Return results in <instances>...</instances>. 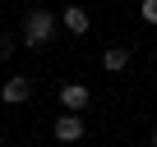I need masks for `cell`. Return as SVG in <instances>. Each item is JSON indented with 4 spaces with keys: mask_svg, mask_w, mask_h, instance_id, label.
<instances>
[{
    "mask_svg": "<svg viewBox=\"0 0 157 147\" xmlns=\"http://www.w3.org/2000/svg\"><path fill=\"white\" fill-rule=\"evenodd\" d=\"M56 28H60V19H56L51 9H42V5L28 9V14H23V46H28V51H42L46 41H56Z\"/></svg>",
    "mask_w": 157,
    "mask_h": 147,
    "instance_id": "cell-1",
    "label": "cell"
},
{
    "mask_svg": "<svg viewBox=\"0 0 157 147\" xmlns=\"http://www.w3.org/2000/svg\"><path fill=\"white\" fill-rule=\"evenodd\" d=\"M78 138H83V115L78 110L56 115V142H78Z\"/></svg>",
    "mask_w": 157,
    "mask_h": 147,
    "instance_id": "cell-2",
    "label": "cell"
},
{
    "mask_svg": "<svg viewBox=\"0 0 157 147\" xmlns=\"http://www.w3.org/2000/svg\"><path fill=\"white\" fill-rule=\"evenodd\" d=\"M88 101H93V92H88L83 83H65V88H60V110H78V115H83Z\"/></svg>",
    "mask_w": 157,
    "mask_h": 147,
    "instance_id": "cell-3",
    "label": "cell"
},
{
    "mask_svg": "<svg viewBox=\"0 0 157 147\" xmlns=\"http://www.w3.org/2000/svg\"><path fill=\"white\" fill-rule=\"evenodd\" d=\"M60 23H65V32H74V37H83V32L93 28V19H88L83 5H65V9H60Z\"/></svg>",
    "mask_w": 157,
    "mask_h": 147,
    "instance_id": "cell-4",
    "label": "cell"
},
{
    "mask_svg": "<svg viewBox=\"0 0 157 147\" xmlns=\"http://www.w3.org/2000/svg\"><path fill=\"white\" fill-rule=\"evenodd\" d=\"M28 92H33V83L23 78V74H19V78H5V88H0V97H5L10 106H19V101H28Z\"/></svg>",
    "mask_w": 157,
    "mask_h": 147,
    "instance_id": "cell-5",
    "label": "cell"
},
{
    "mask_svg": "<svg viewBox=\"0 0 157 147\" xmlns=\"http://www.w3.org/2000/svg\"><path fill=\"white\" fill-rule=\"evenodd\" d=\"M102 64H106V69H111V74H120V69H125V64H129V46H111V51H106V55H102Z\"/></svg>",
    "mask_w": 157,
    "mask_h": 147,
    "instance_id": "cell-6",
    "label": "cell"
},
{
    "mask_svg": "<svg viewBox=\"0 0 157 147\" xmlns=\"http://www.w3.org/2000/svg\"><path fill=\"white\" fill-rule=\"evenodd\" d=\"M139 14H143V23H157V0H139Z\"/></svg>",
    "mask_w": 157,
    "mask_h": 147,
    "instance_id": "cell-7",
    "label": "cell"
},
{
    "mask_svg": "<svg viewBox=\"0 0 157 147\" xmlns=\"http://www.w3.org/2000/svg\"><path fill=\"white\" fill-rule=\"evenodd\" d=\"M14 55V37H0V60H10Z\"/></svg>",
    "mask_w": 157,
    "mask_h": 147,
    "instance_id": "cell-8",
    "label": "cell"
},
{
    "mask_svg": "<svg viewBox=\"0 0 157 147\" xmlns=\"http://www.w3.org/2000/svg\"><path fill=\"white\" fill-rule=\"evenodd\" d=\"M152 147H157V133H152Z\"/></svg>",
    "mask_w": 157,
    "mask_h": 147,
    "instance_id": "cell-9",
    "label": "cell"
}]
</instances>
